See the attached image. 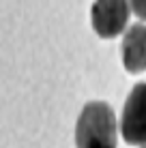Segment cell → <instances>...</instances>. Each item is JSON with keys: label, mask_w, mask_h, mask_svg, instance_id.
<instances>
[{"label": "cell", "mask_w": 146, "mask_h": 148, "mask_svg": "<svg viewBox=\"0 0 146 148\" xmlns=\"http://www.w3.org/2000/svg\"><path fill=\"white\" fill-rule=\"evenodd\" d=\"M77 148H116L118 122L112 105L105 101H90L82 108L75 122Z\"/></svg>", "instance_id": "6da1fadb"}, {"label": "cell", "mask_w": 146, "mask_h": 148, "mask_svg": "<svg viewBox=\"0 0 146 148\" xmlns=\"http://www.w3.org/2000/svg\"><path fill=\"white\" fill-rule=\"evenodd\" d=\"M120 135L131 146H146V82L135 84L125 101Z\"/></svg>", "instance_id": "7a4b0ae2"}, {"label": "cell", "mask_w": 146, "mask_h": 148, "mask_svg": "<svg viewBox=\"0 0 146 148\" xmlns=\"http://www.w3.org/2000/svg\"><path fill=\"white\" fill-rule=\"evenodd\" d=\"M90 22L101 39L118 37L129 22V2L127 0H95L90 7Z\"/></svg>", "instance_id": "3957f363"}, {"label": "cell", "mask_w": 146, "mask_h": 148, "mask_svg": "<svg viewBox=\"0 0 146 148\" xmlns=\"http://www.w3.org/2000/svg\"><path fill=\"white\" fill-rule=\"evenodd\" d=\"M123 64L129 73H142L146 71V26L133 24L127 28L120 45Z\"/></svg>", "instance_id": "277c9868"}, {"label": "cell", "mask_w": 146, "mask_h": 148, "mask_svg": "<svg viewBox=\"0 0 146 148\" xmlns=\"http://www.w3.org/2000/svg\"><path fill=\"white\" fill-rule=\"evenodd\" d=\"M129 2V11L135 13V17L146 19V0H127Z\"/></svg>", "instance_id": "5b68a950"}]
</instances>
